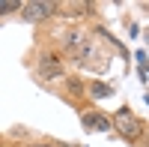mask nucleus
I'll return each mask as SVG.
<instances>
[{
  "mask_svg": "<svg viewBox=\"0 0 149 147\" xmlns=\"http://www.w3.org/2000/svg\"><path fill=\"white\" fill-rule=\"evenodd\" d=\"M21 12V0H0V15H12Z\"/></svg>",
  "mask_w": 149,
  "mask_h": 147,
  "instance_id": "5",
  "label": "nucleus"
},
{
  "mask_svg": "<svg viewBox=\"0 0 149 147\" xmlns=\"http://www.w3.org/2000/svg\"><path fill=\"white\" fill-rule=\"evenodd\" d=\"M30 147H60V144H30Z\"/></svg>",
  "mask_w": 149,
  "mask_h": 147,
  "instance_id": "7",
  "label": "nucleus"
},
{
  "mask_svg": "<svg viewBox=\"0 0 149 147\" xmlns=\"http://www.w3.org/2000/svg\"><path fill=\"white\" fill-rule=\"evenodd\" d=\"M81 123H84L86 132H110V129H113V126H110V117L98 114V111H86V114H81Z\"/></svg>",
  "mask_w": 149,
  "mask_h": 147,
  "instance_id": "3",
  "label": "nucleus"
},
{
  "mask_svg": "<svg viewBox=\"0 0 149 147\" xmlns=\"http://www.w3.org/2000/svg\"><path fill=\"white\" fill-rule=\"evenodd\" d=\"M57 12V3H39V0H33V3H21V15L27 18V21H45V18H51Z\"/></svg>",
  "mask_w": 149,
  "mask_h": 147,
  "instance_id": "2",
  "label": "nucleus"
},
{
  "mask_svg": "<svg viewBox=\"0 0 149 147\" xmlns=\"http://www.w3.org/2000/svg\"><path fill=\"white\" fill-rule=\"evenodd\" d=\"M66 90H69L72 96H81L86 87H84V81H81V78H66Z\"/></svg>",
  "mask_w": 149,
  "mask_h": 147,
  "instance_id": "6",
  "label": "nucleus"
},
{
  "mask_svg": "<svg viewBox=\"0 0 149 147\" xmlns=\"http://www.w3.org/2000/svg\"><path fill=\"white\" fill-rule=\"evenodd\" d=\"M90 96H93V99L113 96V87H110V84H104V81H95V84H90Z\"/></svg>",
  "mask_w": 149,
  "mask_h": 147,
  "instance_id": "4",
  "label": "nucleus"
},
{
  "mask_svg": "<svg viewBox=\"0 0 149 147\" xmlns=\"http://www.w3.org/2000/svg\"><path fill=\"white\" fill-rule=\"evenodd\" d=\"M110 126H113L122 138H128V141H137V138L143 135V120L134 117V111H131V108H125V105L113 111V117H110Z\"/></svg>",
  "mask_w": 149,
  "mask_h": 147,
  "instance_id": "1",
  "label": "nucleus"
}]
</instances>
